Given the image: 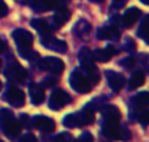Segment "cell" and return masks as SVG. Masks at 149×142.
Returning a JSON list of instances; mask_svg holds the SVG:
<instances>
[{"label":"cell","mask_w":149,"mask_h":142,"mask_svg":"<svg viewBox=\"0 0 149 142\" xmlns=\"http://www.w3.org/2000/svg\"><path fill=\"white\" fill-rule=\"evenodd\" d=\"M4 51H5V42L3 39H0V54H3Z\"/></svg>","instance_id":"33"},{"label":"cell","mask_w":149,"mask_h":142,"mask_svg":"<svg viewBox=\"0 0 149 142\" xmlns=\"http://www.w3.org/2000/svg\"><path fill=\"white\" fill-rule=\"evenodd\" d=\"M12 37L16 41V43H17L21 55L28 57L29 52H30V47H31V44H33V34L29 33L25 29H17V30L12 34Z\"/></svg>","instance_id":"3"},{"label":"cell","mask_w":149,"mask_h":142,"mask_svg":"<svg viewBox=\"0 0 149 142\" xmlns=\"http://www.w3.org/2000/svg\"><path fill=\"white\" fill-rule=\"evenodd\" d=\"M34 8L39 12H46V10H50L55 7L56 1L55 0H33Z\"/></svg>","instance_id":"21"},{"label":"cell","mask_w":149,"mask_h":142,"mask_svg":"<svg viewBox=\"0 0 149 142\" xmlns=\"http://www.w3.org/2000/svg\"><path fill=\"white\" fill-rule=\"evenodd\" d=\"M144 82H145V74L141 70H136V72L132 73L131 78H130V89L134 90V89L144 85Z\"/></svg>","instance_id":"18"},{"label":"cell","mask_w":149,"mask_h":142,"mask_svg":"<svg viewBox=\"0 0 149 142\" xmlns=\"http://www.w3.org/2000/svg\"><path fill=\"white\" fill-rule=\"evenodd\" d=\"M5 101L13 107H22L25 104V94L20 89L12 86L5 93Z\"/></svg>","instance_id":"6"},{"label":"cell","mask_w":149,"mask_h":142,"mask_svg":"<svg viewBox=\"0 0 149 142\" xmlns=\"http://www.w3.org/2000/svg\"><path fill=\"white\" fill-rule=\"evenodd\" d=\"M0 142H3V141H1V140H0Z\"/></svg>","instance_id":"38"},{"label":"cell","mask_w":149,"mask_h":142,"mask_svg":"<svg viewBox=\"0 0 149 142\" xmlns=\"http://www.w3.org/2000/svg\"><path fill=\"white\" fill-rule=\"evenodd\" d=\"M123 132L124 130L120 128L119 123L105 121V125L102 128V133L105 134V137L110 140H123Z\"/></svg>","instance_id":"7"},{"label":"cell","mask_w":149,"mask_h":142,"mask_svg":"<svg viewBox=\"0 0 149 142\" xmlns=\"http://www.w3.org/2000/svg\"><path fill=\"white\" fill-rule=\"evenodd\" d=\"M122 64H123L126 68H132V67H135V64H136V60H135V57L128 56L127 59H124L123 61H122Z\"/></svg>","instance_id":"28"},{"label":"cell","mask_w":149,"mask_h":142,"mask_svg":"<svg viewBox=\"0 0 149 142\" xmlns=\"http://www.w3.org/2000/svg\"><path fill=\"white\" fill-rule=\"evenodd\" d=\"M70 83L73 90H76L77 93H81V94L89 93L90 89H92V82H90L86 72L82 68L73 70L70 78Z\"/></svg>","instance_id":"1"},{"label":"cell","mask_w":149,"mask_h":142,"mask_svg":"<svg viewBox=\"0 0 149 142\" xmlns=\"http://www.w3.org/2000/svg\"><path fill=\"white\" fill-rule=\"evenodd\" d=\"M63 125L65 128H74V127H81V121H80V115L79 114H70L64 116L63 119Z\"/></svg>","instance_id":"22"},{"label":"cell","mask_w":149,"mask_h":142,"mask_svg":"<svg viewBox=\"0 0 149 142\" xmlns=\"http://www.w3.org/2000/svg\"><path fill=\"white\" fill-rule=\"evenodd\" d=\"M33 127L50 133L55 129V121L47 116H36L33 119Z\"/></svg>","instance_id":"9"},{"label":"cell","mask_w":149,"mask_h":142,"mask_svg":"<svg viewBox=\"0 0 149 142\" xmlns=\"http://www.w3.org/2000/svg\"><path fill=\"white\" fill-rule=\"evenodd\" d=\"M68 102H70V95L62 89L55 88V90L51 94V98H50L49 106L51 110H60L65 104H68Z\"/></svg>","instance_id":"4"},{"label":"cell","mask_w":149,"mask_h":142,"mask_svg":"<svg viewBox=\"0 0 149 142\" xmlns=\"http://www.w3.org/2000/svg\"><path fill=\"white\" fill-rule=\"evenodd\" d=\"M102 116L105 121L111 123H119L120 121V111L115 106H105L102 108Z\"/></svg>","instance_id":"12"},{"label":"cell","mask_w":149,"mask_h":142,"mask_svg":"<svg viewBox=\"0 0 149 142\" xmlns=\"http://www.w3.org/2000/svg\"><path fill=\"white\" fill-rule=\"evenodd\" d=\"M140 1L143 3L144 5H148V3H149V0H140Z\"/></svg>","instance_id":"34"},{"label":"cell","mask_w":149,"mask_h":142,"mask_svg":"<svg viewBox=\"0 0 149 142\" xmlns=\"http://www.w3.org/2000/svg\"><path fill=\"white\" fill-rule=\"evenodd\" d=\"M80 121H81V127L82 125H89L94 121V108L90 104L84 107L81 112H80Z\"/></svg>","instance_id":"17"},{"label":"cell","mask_w":149,"mask_h":142,"mask_svg":"<svg viewBox=\"0 0 149 142\" xmlns=\"http://www.w3.org/2000/svg\"><path fill=\"white\" fill-rule=\"evenodd\" d=\"M55 142H72V136H71L70 133H67V132L60 133V134L56 136Z\"/></svg>","instance_id":"27"},{"label":"cell","mask_w":149,"mask_h":142,"mask_svg":"<svg viewBox=\"0 0 149 142\" xmlns=\"http://www.w3.org/2000/svg\"><path fill=\"white\" fill-rule=\"evenodd\" d=\"M89 30H90V25H89V22H85V21H80V23L76 26V29H74V31L81 34V35L88 33Z\"/></svg>","instance_id":"24"},{"label":"cell","mask_w":149,"mask_h":142,"mask_svg":"<svg viewBox=\"0 0 149 142\" xmlns=\"http://www.w3.org/2000/svg\"><path fill=\"white\" fill-rule=\"evenodd\" d=\"M31 26H33L37 31H39L42 35H46V37L49 35L50 31H51L50 25L45 20H42V18H36V20H33L31 21Z\"/></svg>","instance_id":"20"},{"label":"cell","mask_w":149,"mask_h":142,"mask_svg":"<svg viewBox=\"0 0 149 142\" xmlns=\"http://www.w3.org/2000/svg\"><path fill=\"white\" fill-rule=\"evenodd\" d=\"M55 83H56L55 77H46L43 80V86L45 88H52V86H55Z\"/></svg>","instance_id":"29"},{"label":"cell","mask_w":149,"mask_h":142,"mask_svg":"<svg viewBox=\"0 0 149 142\" xmlns=\"http://www.w3.org/2000/svg\"><path fill=\"white\" fill-rule=\"evenodd\" d=\"M119 29L115 25H109L105 28H101L97 33L98 39L107 41V39H118L119 38Z\"/></svg>","instance_id":"11"},{"label":"cell","mask_w":149,"mask_h":142,"mask_svg":"<svg viewBox=\"0 0 149 142\" xmlns=\"http://www.w3.org/2000/svg\"><path fill=\"white\" fill-rule=\"evenodd\" d=\"M20 142H38L36 138V136L31 134V133H28V134H25L22 138L20 140Z\"/></svg>","instance_id":"31"},{"label":"cell","mask_w":149,"mask_h":142,"mask_svg":"<svg viewBox=\"0 0 149 142\" xmlns=\"http://www.w3.org/2000/svg\"><path fill=\"white\" fill-rule=\"evenodd\" d=\"M92 1H95V3H101V1H103V0H92Z\"/></svg>","instance_id":"35"},{"label":"cell","mask_w":149,"mask_h":142,"mask_svg":"<svg viewBox=\"0 0 149 142\" xmlns=\"http://www.w3.org/2000/svg\"><path fill=\"white\" fill-rule=\"evenodd\" d=\"M139 35L141 37L144 41H147L148 39V18H145L144 22L141 23V26H140V30H139Z\"/></svg>","instance_id":"26"},{"label":"cell","mask_w":149,"mask_h":142,"mask_svg":"<svg viewBox=\"0 0 149 142\" xmlns=\"http://www.w3.org/2000/svg\"><path fill=\"white\" fill-rule=\"evenodd\" d=\"M137 117H139V121L143 125H147L148 119H149L147 107H144V108H139V115H137Z\"/></svg>","instance_id":"25"},{"label":"cell","mask_w":149,"mask_h":142,"mask_svg":"<svg viewBox=\"0 0 149 142\" xmlns=\"http://www.w3.org/2000/svg\"><path fill=\"white\" fill-rule=\"evenodd\" d=\"M140 17H141V10L135 8V7H132V8H130V9L126 10L122 21H123V25L126 26V28H132V26L137 22V20H139Z\"/></svg>","instance_id":"10"},{"label":"cell","mask_w":149,"mask_h":142,"mask_svg":"<svg viewBox=\"0 0 149 142\" xmlns=\"http://www.w3.org/2000/svg\"><path fill=\"white\" fill-rule=\"evenodd\" d=\"M0 127L4 129L5 134L9 137H16L20 134L21 127L13 117V114L9 110H0Z\"/></svg>","instance_id":"2"},{"label":"cell","mask_w":149,"mask_h":142,"mask_svg":"<svg viewBox=\"0 0 149 142\" xmlns=\"http://www.w3.org/2000/svg\"><path fill=\"white\" fill-rule=\"evenodd\" d=\"M70 18H71V12L65 7H63V8H60V9H58V12L55 13L54 22L56 23L58 26H62L63 23H65Z\"/></svg>","instance_id":"19"},{"label":"cell","mask_w":149,"mask_h":142,"mask_svg":"<svg viewBox=\"0 0 149 142\" xmlns=\"http://www.w3.org/2000/svg\"><path fill=\"white\" fill-rule=\"evenodd\" d=\"M41 69L51 72L54 74H60L64 70V63L59 57H46L41 60Z\"/></svg>","instance_id":"5"},{"label":"cell","mask_w":149,"mask_h":142,"mask_svg":"<svg viewBox=\"0 0 149 142\" xmlns=\"http://www.w3.org/2000/svg\"><path fill=\"white\" fill-rule=\"evenodd\" d=\"M43 43L47 46V48L52 50V51H56L59 52V54H64V52H67V43L63 41H60V39H45Z\"/></svg>","instance_id":"16"},{"label":"cell","mask_w":149,"mask_h":142,"mask_svg":"<svg viewBox=\"0 0 149 142\" xmlns=\"http://www.w3.org/2000/svg\"><path fill=\"white\" fill-rule=\"evenodd\" d=\"M30 95H31V103L36 104V106H38V104L43 103L45 101V90L42 86L37 85V83H34V85L30 86Z\"/></svg>","instance_id":"15"},{"label":"cell","mask_w":149,"mask_h":142,"mask_svg":"<svg viewBox=\"0 0 149 142\" xmlns=\"http://www.w3.org/2000/svg\"><path fill=\"white\" fill-rule=\"evenodd\" d=\"M148 101H149V95H148L147 91L139 93L134 98V102H135V104H136L137 108H144V107H147L148 106Z\"/></svg>","instance_id":"23"},{"label":"cell","mask_w":149,"mask_h":142,"mask_svg":"<svg viewBox=\"0 0 149 142\" xmlns=\"http://www.w3.org/2000/svg\"><path fill=\"white\" fill-rule=\"evenodd\" d=\"M8 76H9L10 78H13L15 81H18V82H24V81L26 80V77H28V70L24 69L21 65L16 64L15 67H10L9 70H8L7 73Z\"/></svg>","instance_id":"14"},{"label":"cell","mask_w":149,"mask_h":142,"mask_svg":"<svg viewBox=\"0 0 149 142\" xmlns=\"http://www.w3.org/2000/svg\"><path fill=\"white\" fill-rule=\"evenodd\" d=\"M76 142H93V137L90 133H84V134H81L77 138Z\"/></svg>","instance_id":"30"},{"label":"cell","mask_w":149,"mask_h":142,"mask_svg":"<svg viewBox=\"0 0 149 142\" xmlns=\"http://www.w3.org/2000/svg\"><path fill=\"white\" fill-rule=\"evenodd\" d=\"M1 88H3V85H1V81H0V90H1Z\"/></svg>","instance_id":"36"},{"label":"cell","mask_w":149,"mask_h":142,"mask_svg":"<svg viewBox=\"0 0 149 142\" xmlns=\"http://www.w3.org/2000/svg\"><path fill=\"white\" fill-rule=\"evenodd\" d=\"M115 54H116L115 47L109 46L103 50H97V51L93 54V57H94L95 60H98V61H101V63H106V61H109Z\"/></svg>","instance_id":"13"},{"label":"cell","mask_w":149,"mask_h":142,"mask_svg":"<svg viewBox=\"0 0 149 142\" xmlns=\"http://www.w3.org/2000/svg\"><path fill=\"white\" fill-rule=\"evenodd\" d=\"M106 76H107L109 85H110L113 91L118 93V91L122 90V88H124V85H126V78H124L123 74L116 73V72H107Z\"/></svg>","instance_id":"8"},{"label":"cell","mask_w":149,"mask_h":142,"mask_svg":"<svg viewBox=\"0 0 149 142\" xmlns=\"http://www.w3.org/2000/svg\"><path fill=\"white\" fill-rule=\"evenodd\" d=\"M8 12L7 4H5L3 0H0V16H5V13Z\"/></svg>","instance_id":"32"},{"label":"cell","mask_w":149,"mask_h":142,"mask_svg":"<svg viewBox=\"0 0 149 142\" xmlns=\"http://www.w3.org/2000/svg\"><path fill=\"white\" fill-rule=\"evenodd\" d=\"M0 69H1V61H0Z\"/></svg>","instance_id":"37"}]
</instances>
